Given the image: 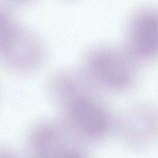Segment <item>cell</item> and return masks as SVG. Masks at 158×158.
<instances>
[{"instance_id":"cell-5","label":"cell","mask_w":158,"mask_h":158,"mask_svg":"<svg viewBox=\"0 0 158 158\" xmlns=\"http://www.w3.org/2000/svg\"><path fill=\"white\" fill-rule=\"evenodd\" d=\"M157 111L151 104L142 102L125 109L114 122L123 145L134 150L152 147L157 139Z\"/></svg>"},{"instance_id":"cell-1","label":"cell","mask_w":158,"mask_h":158,"mask_svg":"<svg viewBox=\"0 0 158 158\" xmlns=\"http://www.w3.org/2000/svg\"><path fill=\"white\" fill-rule=\"evenodd\" d=\"M96 86L85 80L64 96L57 104L64 120L85 142L104 139L114 122L107 106L96 92Z\"/></svg>"},{"instance_id":"cell-6","label":"cell","mask_w":158,"mask_h":158,"mask_svg":"<svg viewBox=\"0 0 158 158\" xmlns=\"http://www.w3.org/2000/svg\"><path fill=\"white\" fill-rule=\"evenodd\" d=\"M153 7H144L135 12L126 31V52L136 62H151L157 56L158 18Z\"/></svg>"},{"instance_id":"cell-7","label":"cell","mask_w":158,"mask_h":158,"mask_svg":"<svg viewBox=\"0 0 158 158\" xmlns=\"http://www.w3.org/2000/svg\"><path fill=\"white\" fill-rule=\"evenodd\" d=\"M18 25L12 13L0 5V44Z\"/></svg>"},{"instance_id":"cell-8","label":"cell","mask_w":158,"mask_h":158,"mask_svg":"<svg viewBox=\"0 0 158 158\" xmlns=\"http://www.w3.org/2000/svg\"><path fill=\"white\" fill-rule=\"evenodd\" d=\"M10 1H14L15 2H18V3H26V2H29L32 0H10Z\"/></svg>"},{"instance_id":"cell-3","label":"cell","mask_w":158,"mask_h":158,"mask_svg":"<svg viewBox=\"0 0 158 158\" xmlns=\"http://www.w3.org/2000/svg\"><path fill=\"white\" fill-rule=\"evenodd\" d=\"M28 151L35 157H83L85 143L64 120L46 119L36 123L27 136Z\"/></svg>"},{"instance_id":"cell-2","label":"cell","mask_w":158,"mask_h":158,"mask_svg":"<svg viewBox=\"0 0 158 158\" xmlns=\"http://www.w3.org/2000/svg\"><path fill=\"white\" fill-rule=\"evenodd\" d=\"M136 63L125 49L100 45L86 54L83 72L96 87L123 93L131 89L136 81Z\"/></svg>"},{"instance_id":"cell-4","label":"cell","mask_w":158,"mask_h":158,"mask_svg":"<svg viewBox=\"0 0 158 158\" xmlns=\"http://www.w3.org/2000/svg\"><path fill=\"white\" fill-rule=\"evenodd\" d=\"M47 58L43 40L20 25L0 45V62L16 73H34L43 67Z\"/></svg>"}]
</instances>
